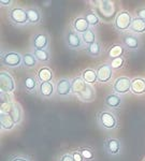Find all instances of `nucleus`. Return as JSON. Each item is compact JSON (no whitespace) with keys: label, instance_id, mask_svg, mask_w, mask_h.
Wrapping results in <instances>:
<instances>
[{"label":"nucleus","instance_id":"1","mask_svg":"<svg viewBox=\"0 0 145 161\" xmlns=\"http://www.w3.org/2000/svg\"><path fill=\"white\" fill-rule=\"evenodd\" d=\"M72 83V92L76 95L81 100L85 102H90L95 99L96 92L94 87L88 83H86L82 77H75L71 80Z\"/></svg>","mask_w":145,"mask_h":161},{"label":"nucleus","instance_id":"2","mask_svg":"<svg viewBox=\"0 0 145 161\" xmlns=\"http://www.w3.org/2000/svg\"><path fill=\"white\" fill-rule=\"evenodd\" d=\"M96 7H97V14L103 20L110 22L114 19L116 14L115 11V6L112 1L110 0H101V1L96 2Z\"/></svg>","mask_w":145,"mask_h":161},{"label":"nucleus","instance_id":"3","mask_svg":"<svg viewBox=\"0 0 145 161\" xmlns=\"http://www.w3.org/2000/svg\"><path fill=\"white\" fill-rule=\"evenodd\" d=\"M132 17L128 11H120L115 19V28L117 30H126L131 27Z\"/></svg>","mask_w":145,"mask_h":161},{"label":"nucleus","instance_id":"4","mask_svg":"<svg viewBox=\"0 0 145 161\" xmlns=\"http://www.w3.org/2000/svg\"><path fill=\"white\" fill-rule=\"evenodd\" d=\"M98 120H99L100 125L103 128L109 129V130H112V129L116 128V126H117L116 117L111 112H107V111L101 112L99 116H98Z\"/></svg>","mask_w":145,"mask_h":161},{"label":"nucleus","instance_id":"5","mask_svg":"<svg viewBox=\"0 0 145 161\" xmlns=\"http://www.w3.org/2000/svg\"><path fill=\"white\" fill-rule=\"evenodd\" d=\"M1 61L4 66L14 68V67H17L20 64H23V57L19 53H15V52H8V53L3 54Z\"/></svg>","mask_w":145,"mask_h":161},{"label":"nucleus","instance_id":"6","mask_svg":"<svg viewBox=\"0 0 145 161\" xmlns=\"http://www.w3.org/2000/svg\"><path fill=\"white\" fill-rule=\"evenodd\" d=\"M10 19L14 24L24 25L28 22L27 10H24L22 8H14L10 11Z\"/></svg>","mask_w":145,"mask_h":161},{"label":"nucleus","instance_id":"7","mask_svg":"<svg viewBox=\"0 0 145 161\" xmlns=\"http://www.w3.org/2000/svg\"><path fill=\"white\" fill-rule=\"evenodd\" d=\"M14 88L15 84L11 75L4 71H1V73H0V89H1V92H12Z\"/></svg>","mask_w":145,"mask_h":161},{"label":"nucleus","instance_id":"8","mask_svg":"<svg viewBox=\"0 0 145 161\" xmlns=\"http://www.w3.org/2000/svg\"><path fill=\"white\" fill-rule=\"evenodd\" d=\"M131 80L129 77H126V76H121V77H118L117 80H115L113 85V88L117 93H126L128 92L129 90L131 89Z\"/></svg>","mask_w":145,"mask_h":161},{"label":"nucleus","instance_id":"9","mask_svg":"<svg viewBox=\"0 0 145 161\" xmlns=\"http://www.w3.org/2000/svg\"><path fill=\"white\" fill-rule=\"evenodd\" d=\"M66 42L68 44V47L72 48V50H76V48L81 47L83 45L82 37L74 30H69L66 35Z\"/></svg>","mask_w":145,"mask_h":161},{"label":"nucleus","instance_id":"10","mask_svg":"<svg viewBox=\"0 0 145 161\" xmlns=\"http://www.w3.org/2000/svg\"><path fill=\"white\" fill-rule=\"evenodd\" d=\"M72 92V83L67 79H61L57 82L56 92L60 97H67Z\"/></svg>","mask_w":145,"mask_h":161},{"label":"nucleus","instance_id":"11","mask_svg":"<svg viewBox=\"0 0 145 161\" xmlns=\"http://www.w3.org/2000/svg\"><path fill=\"white\" fill-rule=\"evenodd\" d=\"M97 76L99 82H109L112 77V67L110 64H101L97 69Z\"/></svg>","mask_w":145,"mask_h":161},{"label":"nucleus","instance_id":"12","mask_svg":"<svg viewBox=\"0 0 145 161\" xmlns=\"http://www.w3.org/2000/svg\"><path fill=\"white\" fill-rule=\"evenodd\" d=\"M32 44L35 50H45L48 44V38L44 33H39L36 35L32 40Z\"/></svg>","mask_w":145,"mask_h":161},{"label":"nucleus","instance_id":"13","mask_svg":"<svg viewBox=\"0 0 145 161\" xmlns=\"http://www.w3.org/2000/svg\"><path fill=\"white\" fill-rule=\"evenodd\" d=\"M89 24L85 17H77L73 22V28L77 33H85L89 30Z\"/></svg>","mask_w":145,"mask_h":161},{"label":"nucleus","instance_id":"14","mask_svg":"<svg viewBox=\"0 0 145 161\" xmlns=\"http://www.w3.org/2000/svg\"><path fill=\"white\" fill-rule=\"evenodd\" d=\"M105 149L110 155H117L120 150V143L116 139H109L105 141Z\"/></svg>","mask_w":145,"mask_h":161},{"label":"nucleus","instance_id":"15","mask_svg":"<svg viewBox=\"0 0 145 161\" xmlns=\"http://www.w3.org/2000/svg\"><path fill=\"white\" fill-rule=\"evenodd\" d=\"M131 92L136 95H142L145 92V80L141 77L133 79L131 82Z\"/></svg>","mask_w":145,"mask_h":161},{"label":"nucleus","instance_id":"16","mask_svg":"<svg viewBox=\"0 0 145 161\" xmlns=\"http://www.w3.org/2000/svg\"><path fill=\"white\" fill-rule=\"evenodd\" d=\"M123 43L129 50H137L140 45L139 39L132 35H124L123 36Z\"/></svg>","mask_w":145,"mask_h":161},{"label":"nucleus","instance_id":"17","mask_svg":"<svg viewBox=\"0 0 145 161\" xmlns=\"http://www.w3.org/2000/svg\"><path fill=\"white\" fill-rule=\"evenodd\" d=\"M105 105L108 108H118L121 104V98L116 93H111L105 97Z\"/></svg>","mask_w":145,"mask_h":161},{"label":"nucleus","instance_id":"18","mask_svg":"<svg viewBox=\"0 0 145 161\" xmlns=\"http://www.w3.org/2000/svg\"><path fill=\"white\" fill-rule=\"evenodd\" d=\"M41 96L45 98H48L53 95L54 92V86L51 82H43L40 84V88H39Z\"/></svg>","mask_w":145,"mask_h":161},{"label":"nucleus","instance_id":"19","mask_svg":"<svg viewBox=\"0 0 145 161\" xmlns=\"http://www.w3.org/2000/svg\"><path fill=\"white\" fill-rule=\"evenodd\" d=\"M130 29L132 30L133 32H137V33H143V32H145V20L140 19L139 17H136V19H133Z\"/></svg>","mask_w":145,"mask_h":161},{"label":"nucleus","instance_id":"20","mask_svg":"<svg viewBox=\"0 0 145 161\" xmlns=\"http://www.w3.org/2000/svg\"><path fill=\"white\" fill-rule=\"evenodd\" d=\"M27 15H28V22L31 24H38L41 20V14L39 12L38 9L36 8H30L27 10Z\"/></svg>","mask_w":145,"mask_h":161},{"label":"nucleus","instance_id":"21","mask_svg":"<svg viewBox=\"0 0 145 161\" xmlns=\"http://www.w3.org/2000/svg\"><path fill=\"white\" fill-rule=\"evenodd\" d=\"M10 116L13 119L14 124H20V120H22V108H20V104L17 103H13L12 106V111L10 113Z\"/></svg>","mask_w":145,"mask_h":161},{"label":"nucleus","instance_id":"22","mask_svg":"<svg viewBox=\"0 0 145 161\" xmlns=\"http://www.w3.org/2000/svg\"><path fill=\"white\" fill-rule=\"evenodd\" d=\"M82 79L85 80L88 84H92L96 80H98V76H97V72L92 69H86L82 74Z\"/></svg>","mask_w":145,"mask_h":161},{"label":"nucleus","instance_id":"23","mask_svg":"<svg viewBox=\"0 0 145 161\" xmlns=\"http://www.w3.org/2000/svg\"><path fill=\"white\" fill-rule=\"evenodd\" d=\"M0 123H1V128L4 129V130H11L14 127L13 119L11 118V116L7 115V114H1L0 115Z\"/></svg>","mask_w":145,"mask_h":161},{"label":"nucleus","instance_id":"24","mask_svg":"<svg viewBox=\"0 0 145 161\" xmlns=\"http://www.w3.org/2000/svg\"><path fill=\"white\" fill-rule=\"evenodd\" d=\"M53 77V73H52L51 69L48 68H41L38 72V79L41 80V83L43 82H50Z\"/></svg>","mask_w":145,"mask_h":161},{"label":"nucleus","instance_id":"25","mask_svg":"<svg viewBox=\"0 0 145 161\" xmlns=\"http://www.w3.org/2000/svg\"><path fill=\"white\" fill-rule=\"evenodd\" d=\"M37 64V59L32 54H25L23 56V64L26 68H33Z\"/></svg>","mask_w":145,"mask_h":161},{"label":"nucleus","instance_id":"26","mask_svg":"<svg viewBox=\"0 0 145 161\" xmlns=\"http://www.w3.org/2000/svg\"><path fill=\"white\" fill-rule=\"evenodd\" d=\"M82 40L83 42L87 45H92V44L96 43V36H95V32L92 31V29H89L88 31H86L85 33L82 35Z\"/></svg>","mask_w":145,"mask_h":161},{"label":"nucleus","instance_id":"27","mask_svg":"<svg viewBox=\"0 0 145 161\" xmlns=\"http://www.w3.org/2000/svg\"><path fill=\"white\" fill-rule=\"evenodd\" d=\"M33 55H35L36 59L40 62H45L50 59V53L46 50H35Z\"/></svg>","mask_w":145,"mask_h":161},{"label":"nucleus","instance_id":"28","mask_svg":"<svg viewBox=\"0 0 145 161\" xmlns=\"http://www.w3.org/2000/svg\"><path fill=\"white\" fill-rule=\"evenodd\" d=\"M123 53H124L123 46L116 44V45H113L112 47L110 48V51H109V56L112 59H115V58H118V57H121Z\"/></svg>","mask_w":145,"mask_h":161},{"label":"nucleus","instance_id":"29","mask_svg":"<svg viewBox=\"0 0 145 161\" xmlns=\"http://www.w3.org/2000/svg\"><path fill=\"white\" fill-rule=\"evenodd\" d=\"M100 53H101V47H100V44L98 42L92 44V45H89L88 47H87V54L92 57L100 56Z\"/></svg>","mask_w":145,"mask_h":161},{"label":"nucleus","instance_id":"30","mask_svg":"<svg viewBox=\"0 0 145 161\" xmlns=\"http://www.w3.org/2000/svg\"><path fill=\"white\" fill-rule=\"evenodd\" d=\"M24 86L28 92H33L37 87V80L35 77L28 76L24 80Z\"/></svg>","mask_w":145,"mask_h":161},{"label":"nucleus","instance_id":"31","mask_svg":"<svg viewBox=\"0 0 145 161\" xmlns=\"http://www.w3.org/2000/svg\"><path fill=\"white\" fill-rule=\"evenodd\" d=\"M85 19L88 22V24L90 26H96L99 24V16H98L97 14H96L95 12H88L86 13V15H85Z\"/></svg>","mask_w":145,"mask_h":161},{"label":"nucleus","instance_id":"32","mask_svg":"<svg viewBox=\"0 0 145 161\" xmlns=\"http://www.w3.org/2000/svg\"><path fill=\"white\" fill-rule=\"evenodd\" d=\"M80 153L81 155L83 156L84 159H87V160H92L94 159V153L90 148H87V147H82L80 148Z\"/></svg>","mask_w":145,"mask_h":161},{"label":"nucleus","instance_id":"33","mask_svg":"<svg viewBox=\"0 0 145 161\" xmlns=\"http://www.w3.org/2000/svg\"><path fill=\"white\" fill-rule=\"evenodd\" d=\"M12 106H13V103H1V106H0L1 114L10 115V113H11V111H12Z\"/></svg>","mask_w":145,"mask_h":161},{"label":"nucleus","instance_id":"34","mask_svg":"<svg viewBox=\"0 0 145 161\" xmlns=\"http://www.w3.org/2000/svg\"><path fill=\"white\" fill-rule=\"evenodd\" d=\"M123 64H124L123 57H118V58L112 59V62H111V67H112V69H120V67H123Z\"/></svg>","mask_w":145,"mask_h":161},{"label":"nucleus","instance_id":"35","mask_svg":"<svg viewBox=\"0 0 145 161\" xmlns=\"http://www.w3.org/2000/svg\"><path fill=\"white\" fill-rule=\"evenodd\" d=\"M0 100H1V103H12V97L8 92H1Z\"/></svg>","mask_w":145,"mask_h":161},{"label":"nucleus","instance_id":"36","mask_svg":"<svg viewBox=\"0 0 145 161\" xmlns=\"http://www.w3.org/2000/svg\"><path fill=\"white\" fill-rule=\"evenodd\" d=\"M72 157H73L74 161H83L84 160V158H83V156L81 155V153L80 152H74L73 155H72Z\"/></svg>","mask_w":145,"mask_h":161},{"label":"nucleus","instance_id":"37","mask_svg":"<svg viewBox=\"0 0 145 161\" xmlns=\"http://www.w3.org/2000/svg\"><path fill=\"white\" fill-rule=\"evenodd\" d=\"M137 15L140 19L145 20V9H140L138 12H137Z\"/></svg>","mask_w":145,"mask_h":161},{"label":"nucleus","instance_id":"38","mask_svg":"<svg viewBox=\"0 0 145 161\" xmlns=\"http://www.w3.org/2000/svg\"><path fill=\"white\" fill-rule=\"evenodd\" d=\"M60 161H74V159H73V157H72L71 155L66 154V155H64L63 157L60 158Z\"/></svg>","mask_w":145,"mask_h":161},{"label":"nucleus","instance_id":"39","mask_svg":"<svg viewBox=\"0 0 145 161\" xmlns=\"http://www.w3.org/2000/svg\"><path fill=\"white\" fill-rule=\"evenodd\" d=\"M10 161H29L26 158H23V157H13Z\"/></svg>","mask_w":145,"mask_h":161},{"label":"nucleus","instance_id":"40","mask_svg":"<svg viewBox=\"0 0 145 161\" xmlns=\"http://www.w3.org/2000/svg\"><path fill=\"white\" fill-rule=\"evenodd\" d=\"M10 0H1V1H0V3H1V6H9L10 4Z\"/></svg>","mask_w":145,"mask_h":161}]
</instances>
